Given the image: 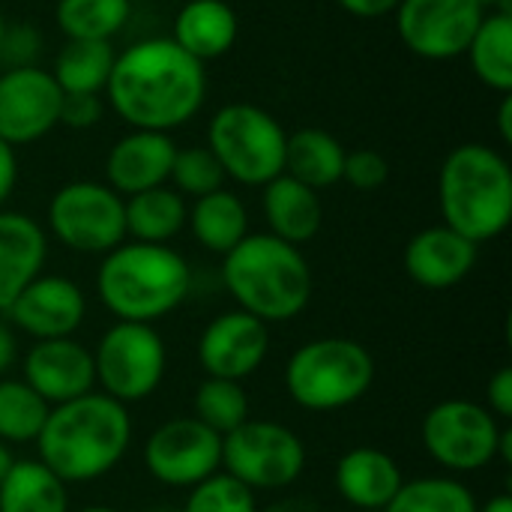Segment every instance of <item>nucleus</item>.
<instances>
[{
    "instance_id": "nucleus-29",
    "label": "nucleus",
    "mask_w": 512,
    "mask_h": 512,
    "mask_svg": "<svg viewBox=\"0 0 512 512\" xmlns=\"http://www.w3.org/2000/svg\"><path fill=\"white\" fill-rule=\"evenodd\" d=\"M114 60L117 54L111 42L66 39L48 72L63 93H102L111 78Z\"/></svg>"
},
{
    "instance_id": "nucleus-38",
    "label": "nucleus",
    "mask_w": 512,
    "mask_h": 512,
    "mask_svg": "<svg viewBox=\"0 0 512 512\" xmlns=\"http://www.w3.org/2000/svg\"><path fill=\"white\" fill-rule=\"evenodd\" d=\"M102 93H63L60 102V126L69 129H93L102 120Z\"/></svg>"
},
{
    "instance_id": "nucleus-46",
    "label": "nucleus",
    "mask_w": 512,
    "mask_h": 512,
    "mask_svg": "<svg viewBox=\"0 0 512 512\" xmlns=\"http://www.w3.org/2000/svg\"><path fill=\"white\" fill-rule=\"evenodd\" d=\"M15 465V456H12V450H9V444H3L0 441V483H3V477L9 474V468Z\"/></svg>"
},
{
    "instance_id": "nucleus-5",
    "label": "nucleus",
    "mask_w": 512,
    "mask_h": 512,
    "mask_svg": "<svg viewBox=\"0 0 512 512\" xmlns=\"http://www.w3.org/2000/svg\"><path fill=\"white\" fill-rule=\"evenodd\" d=\"M444 225L471 243L501 237L512 222V168L489 144H459L438 174Z\"/></svg>"
},
{
    "instance_id": "nucleus-31",
    "label": "nucleus",
    "mask_w": 512,
    "mask_h": 512,
    "mask_svg": "<svg viewBox=\"0 0 512 512\" xmlns=\"http://www.w3.org/2000/svg\"><path fill=\"white\" fill-rule=\"evenodd\" d=\"M51 405L27 384L15 378L0 381V441L30 444L39 438Z\"/></svg>"
},
{
    "instance_id": "nucleus-24",
    "label": "nucleus",
    "mask_w": 512,
    "mask_h": 512,
    "mask_svg": "<svg viewBox=\"0 0 512 512\" xmlns=\"http://www.w3.org/2000/svg\"><path fill=\"white\" fill-rule=\"evenodd\" d=\"M345 147L336 135L318 126H306L288 135L285 144V174L297 183L321 192L342 180L345 165Z\"/></svg>"
},
{
    "instance_id": "nucleus-41",
    "label": "nucleus",
    "mask_w": 512,
    "mask_h": 512,
    "mask_svg": "<svg viewBox=\"0 0 512 512\" xmlns=\"http://www.w3.org/2000/svg\"><path fill=\"white\" fill-rule=\"evenodd\" d=\"M348 15L354 18H384L390 15L402 0H336Z\"/></svg>"
},
{
    "instance_id": "nucleus-20",
    "label": "nucleus",
    "mask_w": 512,
    "mask_h": 512,
    "mask_svg": "<svg viewBox=\"0 0 512 512\" xmlns=\"http://www.w3.org/2000/svg\"><path fill=\"white\" fill-rule=\"evenodd\" d=\"M405 477L399 462L378 447L348 450L333 471V486L345 504L363 512H384L396 498Z\"/></svg>"
},
{
    "instance_id": "nucleus-42",
    "label": "nucleus",
    "mask_w": 512,
    "mask_h": 512,
    "mask_svg": "<svg viewBox=\"0 0 512 512\" xmlns=\"http://www.w3.org/2000/svg\"><path fill=\"white\" fill-rule=\"evenodd\" d=\"M15 354H18V342H15V333L6 321H0V375L15 363Z\"/></svg>"
},
{
    "instance_id": "nucleus-15",
    "label": "nucleus",
    "mask_w": 512,
    "mask_h": 512,
    "mask_svg": "<svg viewBox=\"0 0 512 512\" xmlns=\"http://www.w3.org/2000/svg\"><path fill=\"white\" fill-rule=\"evenodd\" d=\"M270 351V324L231 309L216 315L198 339V363L207 378L243 381L261 369Z\"/></svg>"
},
{
    "instance_id": "nucleus-50",
    "label": "nucleus",
    "mask_w": 512,
    "mask_h": 512,
    "mask_svg": "<svg viewBox=\"0 0 512 512\" xmlns=\"http://www.w3.org/2000/svg\"><path fill=\"white\" fill-rule=\"evenodd\" d=\"M162 512H171V510H162Z\"/></svg>"
},
{
    "instance_id": "nucleus-23",
    "label": "nucleus",
    "mask_w": 512,
    "mask_h": 512,
    "mask_svg": "<svg viewBox=\"0 0 512 512\" xmlns=\"http://www.w3.org/2000/svg\"><path fill=\"white\" fill-rule=\"evenodd\" d=\"M240 21L225 0H189L180 6L171 39L198 63L228 54L237 42Z\"/></svg>"
},
{
    "instance_id": "nucleus-14",
    "label": "nucleus",
    "mask_w": 512,
    "mask_h": 512,
    "mask_svg": "<svg viewBox=\"0 0 512 512\" xmlns=\"http://www.w3.org/2000/svg\"><path fill=\"white\" fill-rule=\"evenodd\" d=\"M63 90L42 66H18L0 72V141L27 147L60 126Z\"/></svg>"
},
{
    "instance_id": "nucleus-2",
    "label": "nucleus",
    "mask_w": 512,
    "mask_h": 512,
    "mask_svg": "<svg viewBox=\"0 0 512 512\" xmlns=\"http://www.w3.org/2000/svg\"><path fill=\"white\" fill-rule=\"evenodd\" d=\"M132 441L126 405L105 393H84L54 405L36 438L39 462L69 483H93L111 474Z\"/></svg>"
},
{
    "instance_id": "nucleus-12",
    "label": "nucleus",
    "mask_w": 512,
    "mask_h": 512,
    "mask_svg": "<svg viewBox=\"0 0 512 512\" xmlns=\"http://www.w3.org/2000/svg\"><path fill=\"white\" fill-rule=\"evenodd\" d=\"M144 468L162 486L192 489L222 468V435L195 417L168 420L147 438Z\"/></svg>"
},
{
    "instance_id": "nucleus-49",
    "label": "nucleus",
    "mask_w": 512,
    "mask_h": 512,
    "mask_svg": "<svg viewBox=\"0 0 512 512\" xmlns=\"http://www.w3.org/2000/svg\"><path fill=\"white\" fill-rule=\"evenodd\" d=\"M3 33H6V18H3V12H0V45H3Z\"/></svg>"
},
{
    "instance_id": "nucleus-48",
    "label": "nucleus",
    "mask_w": 512,
    "mask_h": 512,
    "mask_svg": "<svg viewBox=\"0 0 512 512\" xmlns=\"http://www.w3.org/2000/svg\"><path fill=\"white\" fill-rule=\"evenodd\" d=\"M78 512H120V510H114V507H102V504H93V507H84V510H78Z\"/></svg>"
},
{
    "instance_id": "nucleus-10",
    "label": "nucleus",
    "mask_w": 512,
    "mask_h": 512,
    "mask_svg": "<svg viewBox=\"0 0 512 512\" xmlns=\"http://www.w3.org/2000/svg\"><path fill=\"white\" fill-rule=\"evenodd\" d=\"M48 228L72 252L105 255L126 240L123 195L99 180L66 183L48 201Z\"/></svg>"
},
{
    "instance_id": "nucleus-19",
    "label": "nucleus",
    "mask_w": 512,
    "mask_h": 512,
    "mask_svg": "<svg viewBox=\"0 0 512 512\" xmlns=\"http://www.w3.org/2000/svg\"><path fill=\"white\" fill-rule=\"evenodd\" d=\"M402 264L408 279L420 288L447 291L471 276L477 264V243L447 225H432L408 240Z\"/></svg>"
},
{
    "instance_id": "nucleus-3",
    "label": "nucleus",
    "mask_w": 512,
    "mask_h": 512,
    "mask_svg": "<svg viewBox=\"0 0 512 512\" xmlns=\"http://www.w3.org/2000/svg\"><path fill=\"white\" fill-rule=\"evenodd\" d=\"M192 288L186 258L159 243L123 240L102 255L96 294L117 321L153 324L171 315Z\"/></svg>"
},
{
    "instance_id": "nucleus-4",
    "label": "nucleus",
    "mask_w": 512,
    "mask_h": 512,
    "mask_svg": "<svg viewBox=\"0 0 512 512\" xmlns=\"http://www.w3.org/2000/svg\"><path fill=\"white\" fill-rule=\"evenodd\" d=\"M222 258V282L237 309L264 324L291 321L309 306L312 270L300 246L273 234H246Z\"/></svg>"
},
{
    "instance_id": "nucleus-34",
    "label": "nucleus",
    "mask_w": 512,
    "mask_h": 512,
    "mask_svg": "<svg viewBox=\"0 0 512 512\" xmlns=\"http://www.w3.org/2000/svg\"><path fill=\"white\" fill-rule=\"evenodd\" d=\"M225 171L219 165V159L213 156V150L204 147H177L174 162H171V174L168 183L171 189H177L183 198H201L210 195L216 189H225Z\"/></svg>"
},
{
    "instance_id": "nucleus-33",
    "label": "nucleus",
    "mask_w": 512,
    "mask_h": 512,
    "mask_svg": "<svg viewBox=\"0 0 512 512\" xmlns=\"http://www.w3.org/2000/svg\"><path fill=\"white\" fill-rule=\"evenodd\" d=\"M192 408H195L192 417L222 438L249 420V396L240 381L204 378L195 390Z\"/></svg>"
},
{
    "instance_id": "nucleus-35",
    "label": "nucleus",
    "mask_w": 512,
    "mask_h": 512,
    "mask_svg": "<svg viewBox=\"0 0 512 512\" xmlns=\"http://www.w3.org/2000/svg\"><path fill=\"white\" fill-rule=\"evenodd\" d=\"M180 512H258V504L249 486L225 471H216L213 477L189 489V498Z\"/></svg>"
},
{
    "instance_id": "nucleus-13",
    "label": "nucleus",
    "mask_w": 512,
    "mask_h": 512,
    "mask_svg": "<svg viewBox=\"0 0 512 512\" xmlns=\"http://www.w3.org/2000/svg\"><path fill=\"white\" fill-rule=\"evenodd\" d=\"M393 12L402 45L423 60L462 57L486 15L474 0H402Z\"/></svg>"
},
{
    "instance_id": "nucleus-8",
    "label": "nucleus",
    "mask_w": 512,
    "mask_h": 512,
    "mask_svg": "<svg viewBox=\"0 0 512 512\" xmlns=\"http://www.w3.org/2000/svg\"><path fill=\"white\" fill-rule=\"evenodd\" d=\"M165 366L168 351L153 324L117 321L102 333L93 351L96 384L120 405L150 399L165 378Z\"/></svg>"
},
{
    "instance_id": "nucleus-18",
    "label": "nucleus",
    "mask_w": 512,
    "mask_h": 512,
    "mask_svg": "<svg viewBox=\"0 0 512 512\" xmlns=\"http://www.w3.org/2000/svg\"><path fill=\"white\" fill-rule=\"evenodd\" d=\"M174 153L177 144L168 132L129 129L111 144L105 156V183L123 198L153 186H165Z\"/></svg>"
},
{
    "instance_id": "nucleus-25",
    "label": "nucleus",
    "mask_w": 512,
    "mask_h": 512,
    "mask_svg": "<svg viewBox=\"0 0 512 512\" xmlns=\"http://www.w3.org/2000/svg\"><path fill=\"white\" fill-rule=\"evenodd\" d=\"M123 213H126V237L138 243L168 246L186 228L189 207L186 198L165 183L123 198Z\"/></svg>"
},
{
    "instance_id": "nucleus-37",
    "label": "nucleus",
    "mask_w": 512,
    "mask_h": 512,
    "mask_svg": "<svg viewBox=\"0 0 512 512\" xmlns=\"http://www.w3.org/2000/svg\"><path fill=\"white\" fill-rule=\"evenodd\" d=\"M42 33L33 24H9L6 21V33H3V45H0V63L6 69H18V66H39V54H42Z\"/></svg>"
},
{
    "instance_id": "nucleus-27",
    "label": "nucleus",
    "mask_w": 512,
    "mask_h": 512,
    "mask_svg": "<svg viewBox=\"0 0 512 512\" xmlns=\"http://www.w3.org/2000/svg\"><path fill=\"white\" fill-rule=\"evenodd\" d=\"M0 512H69L66 483L39 459H15L0 483Z\"/></svg>"
},
{
    "instance_id": "nucleus-21",
    "label": "nucleus",
    "mask_w": 512,
    "mask_h": 512,
    "mask_svg": "<svg viewBox=\"0 0 512 512\" xmlns=\"http://www.w3.org/2000/svg\"><path fill=\"white\" fill-rule=\"evenodd\" d=\"M48 258V237L36 219L15 210H0V312L42 276Z\"/></svg>"
},
{
    "instance_id": "nucleus-9",
    "label": "nucleus",
    "mask_w": 512,
    "mask_h": 512,
    "mask_svg": "<svg viewBox=\"0 0 512 512\" xmlns=\"http://www.w3.org/2000/svg\"><path fill=\"white\" fill-rule=\"evenodd\" d=\"M222 468L252 492L288 489L306 468V447L294 429L249 417L222 438Z\"/></svg>"
},
{
    "instance_id": "nucleus-17",
    "label": "nucleus",
    "mask_w": 512,
    "mask_h": 512,
    "mask_svg": "<svg viewBox=\"0 0 512 512\" xmlns=\"http://www.w3.org/2000/svg\"><path fill=\"white\" fill-rule=\"evenodd\" d=\"M51 408L72 402L84 393H93V351H87L72 336L42 339L24 357V378Z\"/></svg>"
},
{
    "instance_id": "nucleus-40",
    "label": "nucleus",
    "mask_w": 512,
    "mask_h": 512,
    "mask_svg": "<svg viewBox=\"0 0 512 512\" xmlns=\"http://www.w3.org/2000/svg\"><path fill=\"white\" fill-rule=\"evenodd\" d=\"M15 183H18V156H15V147H9L6 141H0V210L12 198Z\"/></svg>"
},
{
    "instance_id": "nucleus-6",
    "label": "nucleus",
    "mask_w": 512,
    "mask_h": 512,
    "mask_svg": "<svg viewBox=\"0 0 512 512\" xmlns=\"http://www.w3.org/2000/svg\"><path fill=\"white\" fill-rule=\"evenodd\" d=\"M375 384V357L345 336H324L300 345L285 363V393L306 411H342L360 402Z\"/></svg>"
},
{
    "instance_id": "nucleus-32",
    "label": "nucleus",
    "mask_w": 512,
    "mask_h": 512,
    "mask_svg": "<svg viewBox=\"0 0 512 512\" xmlns=\"http://www.w3.org/2000/svg\"><path fill=\"white\" fill-rule=\"evenodd\" d=\"M474 492L453 477H420L402 483L384 512H477Z\"/></svg>"
},
{
    "instance_id": "nucleus-16",
    "label": "nucleus",
    "mask_w": 512,
    "mask_h": 512,
    "mask_svg": "<svg viewBox=\"0 0 512 512\" xmlns=\"http://www.w3.org/2000/svg\"><path fill=\"white\" fill-rule=\"evenodd\" d=\"M6 315L21 333L33 336L36 342L66 339L81 327L87 315V300L81 288L66 276H36L12 300Z\"/></svg>"
},
{
    "instance_id": "nucleus-36",
    "label": "nucleus",
    "mask_w": 512,
    "mask_h": 512,
    "mask_svg": "<svg viewBox=\"0 0 512 512\" xmlns=\"http://www.w3.org/2000/svg\"><path fill=\"white\" fill-rule=\"evenodd\" d=\"M342 180L357 192H375L390 180V162L384 159V153L369 150V147L351 150L345 153Z\"/></svg>"
},
{
    "instance_id": "nucleus-11",
    "label": "nucleus",
    "mask_w": 512,
    "mask_h": 512,
    "mask_svg": "<svg viewBox=\"0 0 512 512\" xmlns=\"http://www.w3.org/2000/svg\"><path fill=\"white\" fill-rule=\"evenodd\" d=\"M426 453L453 474H474L498 462L501 423L498 417L468 399H447L423 417Z\"/></svg>"
},
{
    "instance_id": "nucleus-7",
    "label": "nucleus",
    "mask_w": 512,
    "mask_h": 512,
    "mask_svg": "<svg viewBox=\"0 0 512 512\" xmlns=\"http://www.w3.org/2000/svg\"><path fill=\"white\" fill-rule=\"evenodd\" d=\"M288 132L261 105H222L207 126V147L219 159L225 177L243 186H267L285 174Z\"/></svg>"
},
{
    "instance_id": "nucleus-1",
    "label": "nucleus",
    "mask_w": 512,
    "mask_h": 512,
    "mask_svg": "<svg viewBox=\"0 0 512 512\" xmlns=\"http://www.w3.org/2000/svg\"><path fill=\"white\" fill-rule=\"evenodd\" d=\"M207 96L204 63L171 36H153L117 54L105 99L129 129L168 132L195 120Z\"/></svg>"
},
{
    "instance_id": "nucleus-45",
    "label": "nucleus",
    "mask_w": 512,
    "mask_h": 512,
    "mask_svg": "<svg viewBox=\"0 0 512 512\" xmlns=\"http://www.w3.org/2000/svg\"><path fill=\"white\" fill-rule=\"evenodd\" d=\"M498 459L501 462H512V429H504L501 432V441H498Z\"/></svg>"
},
{
    "instance_id": "nucleus-47",
    "label": "nucleus",
    "mask_w": 512,
    "mask_h": 512,
    "mask_svg": "<svg viewBox=\"0 0 512 512\" xmlns=\"http://www.w3.org/2000/svg\"><path fill=\"white\" fill-rule=\"evenodd\" d=\"M483 12H498V9H507L510 0H474Z\"/></svg>"
},
{
    "instance_id": "nucleus-28",
    "label": "nucleus",
    "mask_w": 512,
    "mask_h": 512,
    "mask_svg": "<svg viewBox=\"0 0 512 512\" xmlns=\"http://www.w3.org/2000/svg\"><path fill=\"white\" fill-rule=\"evenodd\" d=\"M468 60L474 75L495 93L512 90V15L510 9L486 12L471 45Z\"/></svg>"
},
{
    "instance_id": "nucleus-43",
    "label": "nucleus",
    "mask_w": 512,
    "mask_h": 512,
    "mask_svg": "<svg viewBox=\"0 0 512 512\" xmlns=\"http://www.w3.org/2000/svg\"><path fill=\"white\" fill-rule=\"evenodd\" d=\"M498 135L504 144H512V93H501L498 105Z\"/></svg>"
},
{
    "instance_id": "nucleus-44",
    "label": "nucleus",
    "mask_w": 512,
    "mask_h": 512,
    "mask_svg": "<svg viewBox=\"0 0 512 512\" xmlns=\"http://www.w3.org/2000/svg\"><path fill=\"white\" fill-rule=\"evenodd\" d=\"M477 512H512V498L510 495H495L483 507H477Z\"/></svg>"
},
{
    "instance_id": "nucleus-22",
    "label": "nucleus",
    "mask_w": 512,
    "mask_h": 512,
    "mask_svg": "<svg viewBox=\"0 0 512 512\" xmlns=\"http://www.w3.org/2000/svg\"><path fill=\"white\" fill-rule=\"evenodd\" d=\"M261 189H264L261 207H264V219L270 225L267 234H273L291 246H303L318 237V231L324 225V204L315 189L297 183L288 174H279L276 180H270Z\"/></svg>"
},
{
    "instance_id": "nucleus-30",
    "label": "nucleus",
    "mask_w": 512,
    "mask_h": 512,
    "mask_svg": "<svg viewBox=\"0 0 512 512\" xmlns=\"http://www.w3.org/2000/svg\"><path fill=\"white\" fill-rule=\"evenodd\" d=\"M54 18L66 39L111 42L132 15V0H54Z\"/></svg>"
},
{
    "instance_id": "nucleus-39",
    "label": "nucleus",
    "mask_w": 512,
    "mask_h": 512,
    "mask_svg": "<svg viewBox=\"0 0 512 512\" xmlns=\"http://www.w3.org/2000/svg\"><path fill=\"white\" fill-rule=\"evenodd\" d=\"M489 411L498 420H512V369H498L489 378Z\"/></svg>"
},
{
    "instance_id": "nucleus-26",
    "label": "nucleus",
    "mask_w": 512,
    "mask_h": 512,
    "mask_svg": "<svg viewBox=\"0 0 512 512\" xmlns=\"http://www.w3.org/2000/svg\"><path fill=\"white\" fill-rule=\"evenodd\" d=\"M186 228L204 249L228 255L249 234V210L240 201V195L216 189L210 195L195 198L186 216Z\"/></svg>"
}]
</instances>
